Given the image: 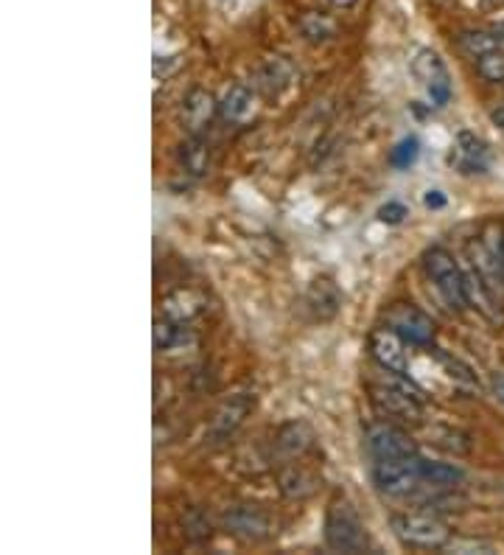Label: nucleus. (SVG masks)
Instances as JSON below:
<instances>
[{"instance_id":"nucleus-1","label":"nucleus","mask_w":504,"mask_h":555,"mask_svg":"<svg viewBox=\"0 0 504 555\" xmlns=\"http://www.w3.org/2000/svg\"><path fill=\"white\" fill-rule=\"evenodd\" d=\"M370 404L378 418L390 424H420L423 418V393L404 376H395L390 385H370Z\"/></svg>"},{"instance_id":"nucleus-2","label":"nucleus","mask_w":504,"mask_h":555,"mask_svg":"<svg viewBox=\"0 0 504 555\" xmlns=\"http://www.w3.org/2000/svg\"><path fill=\"white\" fill-rule=\"evenodd\" d=\"M392 533L409 550H443L451 541V527L432 513H395Z\"/></svg>"},{"instance_id":"nucleus-3","label":"nucleus","mask_w":504,"mask_h":555,"mask_svg":"<svg viewBox=\"0 0 504 555\" xmlns=\"http://www.w3.org/2000/svg\"><path fill=\"white\" fill-rule=\"evenodd\" d=\"M423 270L429 275L434 289L440 292V298L446 300L451 309L462 312L468 306V295H465V275L457 258L448 253L446 247H429L423 253Z\"/></svg>"},{"instance_id":"nucleus-4","label":"nucleus","mask_w":504,"mask_h":555,"mask_svg":"<svg viewBox=\"0 0 504 555\" xmlns=\"http://www.w3.org/2000/svg\"><path fill=\"white\" fill-rule=\"evenodd\" d=\"M325 544L334 553H362L367 544L364 522L348 499H334L325 513Z\"/></svg>"},{"instance_id":"nucleus-5","label":"nucleus","mask_w":504,"mask_h":555,"mask_svg":"<svg viewBox=\"0 0 504 555\" xmlns=\"http://www.w3.org/2000/svg\"><path fill=\"white\" fill-rule=\"evenodd\" d=\"M373 483L387 497H406L423 483V460L418 455L376 460L373 463Z\"/></svg>"},{"instance_id":"nucleus-6","label":"nucleus","mask_w":504,"mask_h":555,"mask_svg":"<svg viewBox=\"0 0 504 555\" xmlns=\"http://www.w3.org/2000/svg\"><path fill=\"white\" fill-rule=\"evenodd\" d=\"M384 320L404 337L406 345H415V348H429L437 337L434 320L426 312H420L415 303H392Z\"/></svg>"},{"instance_id":"nucleus-7","label":"nucleus","mask_w":504,"mask_h":555,"mask_svg":"<svg viewBox=\"0 0 504 555\" xmlns=\"http://www.w3.org/2000/svg\"><path fill=\"white\" fill-rule=\"evenodd\" d=\"M252 410H255V396H252V393H236V396L224 399L222 404H219V410L210 418L205 438H210V443L227 441V438L247 421V415H250Z\"/></svg>"},{"instance_id":"nucleus-8","label":"nucleus","mask_w":504,"mask_h":555,"mask_svg":"<svg viewBox=\"0 0 504 555\" xmlns=\"http://www.w3.org/2000/svg\"><path fill=\"white\" fill-rule=\"evenodd\" d=\"M370 354L378 362V368H384L392 376H406L409 370V359H406V340L390 326L373 328L370 331Z\"/></svg>"},{"instance_id":"nucleus-9","label":"nucleus","mask_w":504,"mask_h":555,"mask_svg":"<svg viewBox=\"0 0 504 555\" xmlns=\"http://www.w3.org/2000/svg\"><path fill=\"white\" fill-rule=\"evenodd\" d=\"M224 530L241 541H264L272 536V519L255 505H233L222 516Z\"/></svg>"},{"instance_id":"nucleus-10","label":"nucleus","mask_w":504,"mask_h":555,"mask_svg":"<svg viewBox=\"0 0 504 555\" xmlns=\"http://www.w3.org/2000/svg\"><path fill=\"white\" fill-rule=\"evenodd\" d=\"M367 449L373 460H392V457L418 455L415 441L406 435L404 429H398L390 421H381L376 427L367 429Z\"/></svg>"},{"instance_id":"nucleus-11","label":"nucleus","mask_w":504,"mask_h":555,"mask_svg":"<svg viewBox=\"0 0 504 555\" xmlns=\"http://www.w3.org/2000/svg\"><path fill=\"white\" fill-rule=\"evenodd\" d=\"M412 71H415V76H418L420 82L426 85L432 104H437V107L448 104V99H451L448 71L432 48H420L418 57H415V62H412Z\"/></svg>"},{"instance_id":"nucleus-12","label":"nucleus","mask_w":504,"mask_h":555,"mask_svg":"<svg viewBox=\"0 0 504 555\" xmlns=\"http://www.w3.org/2000/svg\"><path fill=\"white\" fill-rule=\"evenodd\" d=\"M219 115V101L213 99L205 87H194L180 107L182 127L188 129V135H205V129L213 124V118Z\"/></svg>"},{"instance_id":"nucleus-13","label":"nucleus","mask_w":504,"mask_h":555,"mask_svg":"<svg viewBox=\"0 0 504 555\" xmlns=\"http://www.w3.org/2000/svg\"><path fill=\"white\" fill-rule=\"evenodd\" d=\"M160 309H163V317H168L171 323H177V326H191L199 314H205L208 298H205L199 289L182 286V289H174V292H168L166 298L160 300Z\"/></svg>"},{"instance_id":"nucleus-14","label":"nucleus","mask_w":504,"mask_h":555,"mask_svg":"<svg viewBox=\"0 0 504 555\" xmlns=\"http://www.w3.org/2000/svg\"><path fill=\"white\" fill-rule=\"evenodd\" d=\"M306 309L314 320H331L342 309V292L331 278H314L306 289Z\"/></svg>"},{"instance_id":"nucleus-15","label":"nucleus","mask_w":504,"mask_h":555,"mask_svg":"<svg viewBox=\"0 0 504 555\" xmlns=\"http://www.w3.org/2000/svg\"><path fill=\"white\" fill-rule=\"evenodd\" d=\"M314 443V432L308 427L306 421H289L278 429V438H275V449L283 460H294V457L306 455Z\"/></svg>"},{"instance_id":"nucleus-16","label":"nucleus","mask_w":504,"mask_h":555,"mask_svg":"<svg viewBox=\"0 0 504 555\" xmlns=\"http://www.w3.org/2000/svg\"><path fill=\"white\" fill-rule=\"evenodd\" d=\"M255 113V96L247 85H230L219 101V115L227 124H244Z\"/></svg>"},{"instance_id":"nucleus-17","label":"nucleus","mask_w":504,"mask_h":555,"mask_svg":"<svg viewBox=\"0 0 504 555\" xmlns=\"http://www.w3.org/2000/svg\"><path fill=\"white\" fill-rule=\"evenodd\" d=\"M457 149H460V169L468 174H482L488 169V146L482 138H476L474 132L462 129L457 135Z\"/></svg>"},{"instance_id":"nucleus-18","label":"nucleus","mask_w":504,"mask_h":555,"mask_svg":"<svg viewBox=\"0 0 504 555\" xmlns=\"http://www.w3.org/2000/svg\"><path fill=\"white\" fill-rule=\"evenodd\" d=\"M210 163V146L205 141V135H188L180 143V166L185 174L191 177H202L208 171Z\"/></svg>"},{"instance_id":"nucleus-19","label":"nucleus","mask_w":504,"mask_h":555,"mask_svg":"<svg viewBox=\"0 0 504 555\" xmlns=\"http://www.w3.org/2000/svg\"><path fill=\"white\" fill-rule=\"evenodd\" d=\"M292 79V65L283 57H269L264 65H261V71H258V82H261V87L266 90V96H278L283 87L292 85Z\"/></svg>"},{"instance_id":"nucleus-20","label":"nucleus","mask_w":504,"mask_h":555,"mask_svg":"<svg viewBox=\"0 0 504 555\" xmlns=\"http://www.w3.org/2000/svg\"><path fill=\"white\" fill-rule=\"evenodd\" d=\"M278 483L286 499H306L311 497L314 488H317V480H314L303 466H286V469L280 471Z\"/></svg>"},{"instance_id":"nucleus-21","label":"nucleus","mask_w":504,"mask_h":555,"mask_svg":"<svg viewBox=\"0 0 504 555\" xmlns=\"http://www.w3.org/2000/svg\"><path fill=\"white\" fill-rule=\"evenodd\" d=\"M457 45H460L462 54H468V57H485V54H493V51H499V45L502 40L496 37V31H482V29H468V31H460V37H457Z\"/></svg>"},{"instance_id":"nucleus-22","label":"nucleus","mask_w":504,"mask_h":555,"mask_svg":"<svg viewBox=\"0 0 504 555\" xmlns=\"http://www.w3.org/2000/svg\"><path fill=\"white\" fill-rule=\"evenodd\" d=\"M437 359H440V365L446 370V376L454 382V385L465 390V393H479V379H476V373L471 365H465L460 356H451V354H443V351H437Z\"/></svg>"},{"instance_id":"nucleus-23","label":"nucleus","mask_w":504,"mask_h":555,"mask_svg":"<svg viewBox=\"0 0 504 555\" xmlns=\"http://www.w3.org/2000/svg\"><path fill=\"white\" fill-rule=\"evenodd\" d=\"M465 480V471L454 463H426L423 460V483L434 488H457Z\"/></svg>"},{"instance_id":"nucleus-24","label":"nucleus","mask_w":504,"mask_h":555,"mask_svg":"<svg viewBox=\"0 0 504 555\" xmlns=\"http://www.w3.org/2000/svg\"><path fill=\"white\" fill-rule=\"evenodd\" d=\"M297 29H300V34L306 37L308 43H325V40L334 37L336 26L331 17L320 15V12H306V15L300 17Z\"/></svg>"},{"instance_id":"nucleus-25","label":"nucleus","mask_w":504,"mask_h":555,"mask_svg":"<svg viewBox=\"0 0 504 555\" xmlns=\"http://www.w3.org/2000/svg\"><path fill=\"white\" fill-rule=\"evenodd\" d=\"M185 326H177V323H171L168 317H160V320H154V348L157 351H171L174 345H180L182 337H185Z\"/></svg>"},{"instance_id":"nucleus-26","label":"nucleus","mask_w":504,"mask_h":555,"mask_svg":"<svg viewBox=\"0 0 504 555\" xmlns=\"http://www.w3.org/2000/svg\"><path fill=\"white\" fill-rule=\"evenodd\" d=\"M476 73L490 82V85H504V54L502 51H493L485 57L476 59Z\"/></svg>"},{"instance_id":"nucleus-27","label":"nucleus","mask_w":504,"mask_h":555,"mask_svg":"<svg viewBox=\"0 0 504 555\" xmlns=\"http://www.w3.org/2000/svg\"><path fill=\"white\" fill-rule=\"evenodd\" d=\"M418 155H420V141L415 138V135H409V138H404V141L392 149V166H395V169H409V166L418 160Z\"/></svg>"},{"instance_id":"nucleus-28","label":"nucleus","mask_w":504,"mask_h":555,"mask_svg":"<svg viewBox=\"0 0 504 555\" xmlns=\"http://www.w3.org/2000/svg\"><path fill=\"white\" fill-rule=\"evenodd\" d=\"M406 216H409V211L401 202H387V205L378 208V222H384V225H401Z\"/></svg>"},{"instance_id":"nucleus-29","label":"nucleus","mask_w":504,"mask_h":555,"mask_svg":"<svg viewBox=\"0 0 504 555\" xmlns=\"http://www.w3.org/2000/svg\"><path fill=\"white\" fill-rule=\"evenodd\" d=\"M188 536L191 539H208L210 536V522L208 519H202V513L199 511H191V516H188Z\"/></svg>"},{"instance_id":"nucleus-30","label":"nucleus","mask_w":504,"mask_h":555,"mask_svg":"<svg viewBox=\"0 0 504 555\" xmlns=\"http://www.w3.org/2000/svg\"><path fill=\"white\" fill-rule=\"evenodd\" d=\"M423 205H426V208H432V211H437V208H446V197H443V191H426Z\"/></svg>"},{"instance_id":"nucleus-31","label":"nucleus","mask_w":504,"mask_h":555,"mask_svg":"<svg viewBox=\"0 0 504 555\" xmlns=\"http://www.w3.org/2000/svg\"><path fill=\"white\" fill-rule=\"evenodd\" d=\"M490 124L504 132V104L502 107H496V110H490Z\"/></svg>"},{"instance_id":"nucleus-32","label":"nucleus","mask_w":504,"mask_h":555,"mask_svg":"<svg viewBox=\"0 0 504 555\" xmlns=\"http://www.w3.org/2000/svg\"><path fill=\"white\" fill-rule=\"evenodd\" d=\"M493 393H496V399L504 401V373L493 376Z\"/></svg>"},{"instance_id":"nucleus-33","label":"nucleus","mask_w":504,"mask_h":555,"mask_svg":"<svg viewBox=\"0 0 504 555\" xmlns=\"http://www.w3.org/2000/svg\"><path fill=\"white\" fill-rule=\"evenodd\" d=\"M493 31H496V37H499V40L504 43V17H502V20H496V23H493Z\"/></svg>"},{"instance_id":"nucleus-34","label":"nucleus","mask_w":504,"mask_h":555,"mask_svg":"<svg viewBox=\"0 0 504 555\" xmlns=\"http://www.w3.org/2000/svg\"><path fill=\"white\" fill-rule=\"evenodd\" d=\"M331 3H334V6H339V9H350V6H353L356 0H331Z\"/></svg>"}]
</instances>
